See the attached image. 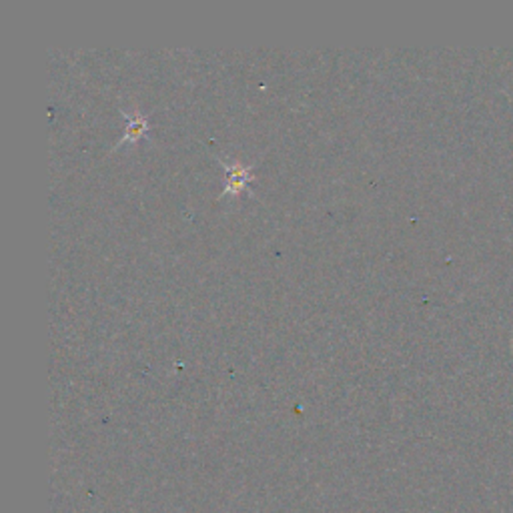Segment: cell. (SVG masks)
I'll return each instance as SVG.
<instances>
[{
  "instance_id": "1",
  "label": "cell",
  "mask_w": 513,
  "mask_h": 513,
  "mask_svg": "<svg viewBox=\"0 0 513 513\" xmlns=\"http://www.w3.org/2000/svg\"><path fill=\"white\" fill-rule=\"evenodd\" d=\"M227 170V181H225L223 195H239L245 189L249 181H253L251 167L241 165V162H233V165H225Z\"/></svg>"
},
{
  "instance_id": "2",
  "label": "cell",
  "mask_w": 513,
  "mask_h": 513,
  "mask_svg": "<svg viewBox=\"0 0 513 513\" xmlns=\"http://www.w3.org/2000/svg\"><path fill=\"white\" fill-rule=\"evenodd\" d=\"M127 130H124V137L119 145H127V143H137L138 138H143L149 130V122H146V116L141 113H127Z\"/></svg>"
}]
</instances>
